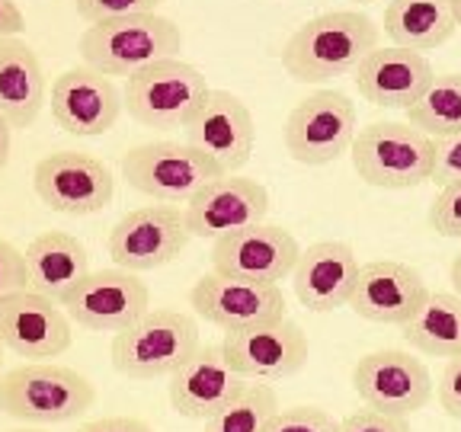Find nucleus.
Segmentation results:
<instances>
[{
	"label": "nucleus",
	"instance_id": "obj_8",
	"mask_svg": "<svg viewBox=\"0 0 461 432\" xmlns=\"http://www.w3.org/2000/svg\"><path fill=\"white\" fill-rule=\"evenodd\" d=\"M356 131V103L339 90H314L288 112L282 141L292 160L304 166H324L353 148Z\"/></svg>",
	"mask_w": 461,
	"mask_h": 432
},
{
	"label": "nucleus",
	"instance_id": "obj_25",
	"mask_svg": "<svg viewBox=\"0 0 461 432\" xmlns=\"http://www.w3.org/2000/svg\"><path fill=\"white\" fill-rule=\"evenodd\" d=\"M45 74L36 51L23 39H0V112L14 129H29L42 112Z\"/></svg>",
	"mask_w": 461,
	"mask_h": 432
},
{
	"label": "nucleus",
	"instance_id": "obj_13",
	"mask_svg": "<svg viewBox=\"0 0 461 432\" xmlns=\"http://www.w3.org/2000/svg\"><path fill=\"white\" fill-rule=\"evenodd\" d=\"M189 302L195 314L221 327L224 333L250 330L285 317V295L276 282H250L238 275H221L215 269L195 282Z\"/></svg>",
	"mask_w": 461,
	"mask_h": 432
},
{
	"label": "nucleus",
	"instance_id": "obj_1",
	"mask_svg": "<svg viewBox=\"0 0 461 432\" xmlns=\"http://www.w3.org/2000/svg\"><path fill=\"white\" fill-rule=\"evenodd\" d=\"M382 29L359 10H330L302 26L282 45V68L298 84H324L359 68L368 51L378 49Z\"/></svg>",
	"mask_w": 461,
	"mask_h": 432
},
{
	"label": "nucleus",
	"instance_id": "obj_31",
	"mask_svg": "<svg viewBox=\"0 0 461 432\" xmlns=\"http://www.w3.org/2000/svg\"><path fill=\"white\" fill-rule=\"evenodd\" d=\"M429 228L442 238L461 240V180L442 186V193L429 205Z\"/></svg>",
	"mask_w": 461,
	"mask_h": 432
},
{
	"label": "nucleus",
	"instance_id": "obj_42",
	"mask_svg": "<svg viewBox=\"0 0 461 432\" xmlns=\"http://www.w3.org/2000/svg\"><path fill=\"white\" fill-rule=\"evenodd\" d=\"M4 349H7V346H4V339H0V374H4Z\"/></svg>",
	"mask_w": 461,
	"mask_h": 432
},
{
	"label": "nucleus",
	"instance_id": "obj_37",
	"mask_svg": "<svg viewBox=\"0 0 461 432\" xmlns=\"http://www.w3.org/2000/svg\"><path fill=\"white\" fill-rule=\"evenodd\" d=\"M77 432H154V429L144 419L135 417H103L77 426Z\"/></svg>",
	"mask_w": 461,
	"mask_h": 432
},
{
	"label": "nucleus",
	"instance_id": "obj_20",
	"mask_svg": "<svg viewBox=\"0 0 461 432\" xmlns=\"http://www.w3.org/2000/svg\"><path fill=\"white\" fill-rule=\"evenodd\" d=\"M426 292L429 288H426L423 275L411 263L372 259V263H362L359 266L353 295H349L346 308H353L362 320H372V324L401 327L423 304Z\"/></svg>",
	"mask_w": 461,
	"mask_h": 432
},
{
	"label": "nucleus",
	"instance_id": "obj_24",
	"mask_svg": "<svg viewBox=\"0 0 461 432\" xmlns=\"http://www.w3.org/2000/svg\"><path fill=\"white\" fill-rule=\"evenodd\" d=\"M23 263H26L29 288L58 304L90 273L86 247L65 230H45L29 240V247L23 250Z\"/></svg>",
	"mask_w": 461,
	"mask_h": 432
},
{
	"label": "nucleus",
	"instance_id": "obj_22",
	"mask_svg": "<svg viewBox=\"0 0 461 432\" xmlns=\"http://www.w3.org/2000/svg\"><path fill=\"white\" fill-rule=\"evenodd\" d=\"M353 74L362 100L372 106L403 109V112L426 94V86L436 77L423 51L401 49V45H391V49L378 45L362 58Z\"/></svg>",
	"mask_w": 461,
	"mask_h": 432
},
{
	"label": "nucleus",
	"instance_id": "obj_3",
	"mask_svg": "<svg viewBox=\"0 0 461 432\" xmlns=\"http://www.w3.org/2000/svg\"><path fill=\"white\" fill-rule=\"evenodd\" d=\"M199 349L195 317L170 308H148L135 324L119 330L109 346L113 368L125 378H170Z\"/></svg>",
	"mask_w": 461,
	"mask_h": 432
},
{
	"label": "nucleus",
	"instance_id": "obj_26",
	"mask_svg": "<svg viewBox=\"0 0 461 432\" xmlns=\"http://www.w3.org/2000/svg\"><path fill=\"white\" fill-rule=\"evenodd\" d=\"M452 0H388L384 36L401 49L432 51L455 36Z\"/></svg>",
	"mask_w": 461,
	"mask_h": 432
},
{
	"label": "nucleus",
	"instance_id": "obj_4",
	"mask_svg": "<svg viewBox=\"0 0 461 432\" xmlns=\"http://www.w3.org/2000/svg\"><path fill=\"white\" fill-rule=\"evenodd\" d=\"M96 400L90 378L55 362H26L0 374V410L23 423H68Z\"/></svg>",
	"mask_w": 461,
	"mask_h": 432
},
{
	"label": "nucleus",
	"instance_id": "obj_43",
	"mask_svg": "<svg viewBox=\"0 0 461 432\" xmlns=\"http://www.w3.org/2000/svg\"><path fill=\"white\" fill-rule=\"evenodd\" d=\"M10 432H45V429H10Z\"/></svg>",
	"mask_w": 461,
	"mask_h": 432
},
{
	"label": "nucleus",
	"instance_id": "obj_36",
	"mask_svg": "<svg viewBox=\"0 0 461 432\" xmlns=\"http://www.w3.org/2000/svg\"><path fill=\"white\" fill-rule=\"evenodd\" d=\"M436 397H439V407L452 419H461V353H455L446 362L439 374V384H436Z\"/></svg>",
	"mask_w": 461,
	"mask_h": 432
},
{
	"label": "nucleus",
	"instance_id": "obj_28",
	"mask_svg": "<svg viewBox=\"0 0 461 432\" xmlns=\"http://www.w3.org/2000/svg\"><path fill=\"white\" fill-rule=\"evenodd\" d=\"M407 122L432 141L461 131V74H436L426 94L407 109Z\"/></svg>",
	"mask_w": 461,
	"mask_h": 432
},
{
	"label": "nucleus",
	"instance_id": "obj_38",
	"mask_svg": "<svg viewBox=\"0 0 461 432\" xmlns=\"http://www.w3.org/2000/svg\"><path fill=\"white\" fill-rule=\"evenodd\" d=\"M26 29V16H23L20 4L16 0H0V39L20 36Z\"/></svg>",
	"mask_w": 461,
	"mask_h": 432
},
{
	"label": "nucleus",
	"instance_id": "obj_40",
	"mask_svg": "<svg viewBox=\"0 0 461 432\" xmlns=\"http://www.w3.org/2000/svg\"><path fill=\"white\" fill-rule=\"evenodd\" d=\"M448 275H452V285H455V292H458V295H461V253L452 259V273H448Z\"/></svg>",
	"mask_w": 461,
	"mask_h": 432
},
{
	"label": "nucleus",
	"instance_id": "obj_19",
	"mask_svg": "<svg viewBox=\"0 0 461 432\" xmlns=\"http://www.w3.org/2000/svg\"><path fill=\"white\" fill-rule=\"evenodd\" d=\"M122 94L94 68H71L51 84V119L77 138H100L119 122Z\"/></svg>",
	"mask_w": 461,
	"mask_h": 432
},
{
	"label": "nucleus",
	"instance_id": "obj_10",
	"mask_svg": "<svg viewBox=\"0 0 461 432\" xmlns=\"http://www.w3.org/2000/svg\"><path fill=\"white\" fill-rule=\"evenodd\" d=\"M32 186L42 205L61 215H96L115 199L113 170L84 151H55L42 158L32 173Z\"/></svg>",
	"mask_w": 461,
	"mask_h": 432
},
{
	"label": "nucleus",
	"instance_id": "obj_6",
	"mask_svg": "<svg viewBox=\"0 0 461 432\" xmlns=\"http://www.w3.org/2000/svg\"><path fill=\"white\" fill-rule=\"evenodd\" d=\"M212 86L183 58H164L125 80L122 109L148 129H183Z\"/></svg>",
	"mask_w": 461,
	"mask_h": 432
},
{
	"label": "nucleus",
	"instance_id": "obj_14",
	"mask_svg": "<svg viewBox=\"0 0 461 432\" xmlns=\"http://www.w3.org/2000/svg\"><path fill=\"white\" fill-rule=\"evenodd\" d=\"M186 144L202 151L221 173H238L247 166L257 148V125L240 96L228 90H209L186 125Z\"/></svg>",
	"mask_w": 461,
	"mask_h": 432
},
{
	"label": "nucleus",
	"instance_id": "obj_44",
	"mask_svg": "<svg viewBox=\"0 0 461 432\" xmlns=\"http://www.w3.org/2000/svg\"><path fill=\"white\" fill-rule=\"evenodd\" d=\"M353 4H375V0H353Z\"/></svg>",
	"mask_w": 461,
	"mask_h": 432
},
{
	"label": "nucleus",
	"instance_id": "obj_5",
	"mask_svg": "<svg viewBox=\"0 0 461 432\" xmlns=\"http://www.w3.org/2000/svg\"><path fill=\"white\" fill-rule=\"evenodd\" d=\"M349 151L359 180L375 189H417L432 180L436 141L411 122H368Z\"/></svg>",
	"mask_w": 461,
	"mask_h": 432
},
{
	"label": "nucleus",
	"instance_id": "obj_41",
	"mask_svg": "<svg viewBox=\"0 0 461 432\" xmlns=\"http://www.w3.org/2000/svg\"><path fill=\"white\" fill-rule=\"evenodd\" d=\"M452 14H455V26L461 29V0H452Z\"/></svg>",
	"mask_w": 461,
	"mask_h": 432
},
{
	"label": "nucleus",
	"instance_id": "obj_7",
	"mask_svg": "<svg viewBox=\"0 0 461 432\" xmlns=\"http://www.w3.org/2000/svg\"><path fill=\"white\" fill-rule=\"evenodd\" d=\"M193 240L183 205L154 202L141 209L125 212L113 224L106 238V250L119 269L129 273H151L180 256Z\"/></svg>",
	"mask_w": 461,
	"mask_h": 432
},
{
	"label": "nucleus",
	"instance_id": "obj_17",
	"mask_svg": "<svg viewBox=\"0 0 461 432\" xmlns=\"http://www.w3.org/2000/svg\"><path fill=\"white\" fill-rule=\"evenodd\" d=\"M71 317L51 298L32 288L0 298V339L20 359H58L71 349Z\"/></svg>",
	"mask_w": 461,
	"mask_h": 432
},
{
	"label": "nucleus",
	"instance_id": "obj_35",
	"mask_svg": "<svg viewBox=\"0 0 461 432\" xmlns=\"http://www.w3.org/2000/svg\"><path fill=\"white\" fill-rule=\"evenodd\" d=\"M20 288H29L23 250H16L10 240L0 238V298L14 295V292H20Z\"/></svg>",
	"mask_w": 461,
	"mask_h": 432
},
{
	"label": "nucleus",
	"instance_id": "obj_16",
	"mask_svg": "<svg viewBox=\"0 0 461 432\" xmlns=\"http://www.w3.org/2000/svg\"><path fill=\"white\" fill-rule=\"evenodd\" d=\"M302 247L295 234L279 224H250L230 230L212 244V269L221 275H238L250 282H276L292 275Z\"/></svg>",
	"mask_w": 461,
	"mask_h": 432
},
{
	"label": "nucleus",
	"instance_id": "obj_34",
	"mask_svg": "<svg viewBox=\"0 0 461 432\" xmlns=\"http://www.w3.org/2000/svg\"><path fill=\"white\" fill-rule=\"evenodd\" d=\"M461 180V131L448 138H436V158H432V183Z\"/></svg>",
	"mask_w": 461,
	"mask_h": 432
},
{
	"label": "nucleus",
	"instance_id": "obj_15",
	"mask_svg": "<svg viewBox=\"0 0 461 432\" xmlns=\"http://www.w3.org/2000/svg\"><path fill=\"white\" fill-rule=\"evenodd\" d=\"M221 349L240 378L250 382H282L304 368L311 353L308 333L288 320V314L273 324H259L250 330L224 333Z\"/></svg>",
	"mask_w": 461,
	"mask_h": 432
},
{
	"label": "nucleus",
	"instance_id": "obj_33",
	"mask_svg": "<svg viewBox=\"0 0 461 432\" xmlns=\"http://www.w3.org/2000/svg\"><path fill=\"white\" fill-rule=\"evenodd\" d=\"M337 432H411V419L391 417V413H384V410L366 407V410H356L346 419H339Z\"/></svg>",
	"mask_w": 461,
	"mask_h": 432
},
{
	"label": "nucleus",
	"instance_id": "obj_30",
	"mask_svg": "<svg viewBox=\"0 0 461 432\" xmlns=\"http://www.w3.org/2000/svg\"><path fill=\"white\" fill-rule=\"evenodd\" d=\"M339 423L321 407H285L276 410L267 432H337Z\"/></svg>",
	"mask_w": 461,
	"mask_h": 432
},
{
	"label": "nucleus",
	"instance_id": "obj_29",
	"mask_svg": "<svg viewBox=\"0 0 461 432\" xmlns=\"http://www.w3.org/2000/svg\"><path fill=\"white\" fill-rule=\"evenodd\" d=\"M279 410V397L267 382H244V388L205 419V432H267Z\"/></svg>",
	"mask_w": 461,
	"mask_h": 432
},
{
	"label": "nucleus",
	"instance_id": "obj_11",
	"mask_svg": "<svg viewBox=\"0 0 461 432\" xmlns=\"http://www.w3.org/2000/svg\"><path fill=\"white\" fill-rule=\"evenodd\" d=\"M61 308L84 330L119 333L151 308V292L138 279V273L119 266L100 269V273H86L61 298Z\"/></svg>",
	"mask_w": 461,
	"mask_h": 432
},
{
	"label": "nucleus",
	"instance_id": "obj_32",
	"mask_svg": "<svg viewBox=\"0 0 461 432\" xmlns=\"http://www.w3.org/2000/svg\"><path fill=\"white\" fill-rule=\"evenodd\" d=\"M164 0H74L77 16L86 22L119 20V16H138V14H158Z\"/></svg>",
	"mask_w": 461,
	"mask_h": 432
},
{
	"label": "nucleus",
	"instance_id": "obj_23",
	"mask_svg": "<svg viewBox=\"0 0 461 432\" xmlns=\"http://www.w3.org/2000/svg\"><path fill=\"white\" fill-rule=\"evenodd\" d=\"M359 256L343 240H317L308 250H302L295 269H292V285H295L298 302L314 314H330L349 304L356 275H359Z\"/></svg>",
	"mask_w": 461,
	"mask_h": 432
},
{
	"label": "nucleus",
	"instance_id": "obj_2",
	"mask_svg": "<svg viewBox=\"0 0 461 432\" xmlns=\"http://www.w3.org/2000/svg\"><path fill=\"white\" fill-rule=\"evenodd\" d=\"M183 32L173 20L160 14L119 16V20L90 22L80 36V58L86 68L106 74V77H125L144 71L154 61L180 58Z\"/></svg>",
	"mask_w": 461,
	"mask_h": 432
},
{
	"label": "nucleus",
	"instance_id": "obj_12",
	"mask_svg": "<svg viewBox=\"0 0 461 432\" xmlns=\"http://www.w3.org/2000/svg\"><path fill=\"white\" fill-rule=\"evenodd\" d=\"M353 388L359 400L391 417L411 419L432 400V374L417 356L403 349H378L356 362Z\"/></svg>",
	"mask_w": 461,
	"mask_h": 432
},
{
	"label": "nucleus",
	"instance_id": "obj_21",
	"mask_svg": "<svg viewBox=\"0 0 461 432\" xmlns=\"http://www.w3.org/2000/svg\"><path fill=\"white\" fill-rule=\"evenodd\" d=\"M244 388V378L230 365L221 346H202L170 374L167 397L186 419H209Z\"/></svg>",
	"mask_w": 461,
	"mask_h": 432
},
{
	"label": "nucleus",
	"instance_id": "obj_27",
	"mask_svg": "<svg viewBox=\"0 0 461 432\" xmlns=\"http://www.w3.org/2000/svg\"><path fill=\"white\" fill-rule=\"evenodd\" d=\"M401 337L423 356L452 359L461 353V295L458 292H426L411 320L401 324Z\"/></svg>",
	"mask_w": 461,
	"mask_h": 432
},
{
	"label": "nucleus",
	"instance_id": "obj_39",
	"mask_svg": "<svg viewBox=\"0 0 461 432\" xmlns=\"http://www.w3.org/2000/svg\"><path fill=\"white\" fill-rule=\"evenodd\" d=\"M10 141H14V125L4 112H0V173L10 164Z\"/></svg>",
	"mask_w": 461,
	"mask_h": 432
},
{
	"label": "nucleus",
	"instance_id": "obj_18",
	"mask_svg": "<svg viewBox=\"0 0 461 432\" xmlns=\"http://www.w3.org/2000/svg\"><path fill=\"white\" fill-rule=\"evenodd\" d=\"M193 238L218 240L269 215V189L238 173H221L183 205Z\"/></svg>",
	"mask_w": 461,
	"mask_h": 432
},
{
	"label": "nucleus",
	"instance_id": "obj_9",
	"mask_svg": "<svg viewBox=\"0 0 461 432\" xmlns=\"http://www.w3.org/2000/svg\"><path fill=\"white\" fill-rule=\"evenodd\" d=\"M122 176L148 199L186 205L205 183L221 176V170L186 141H148L122 158Z\"/></svg>",
	"mask_w": 461,
	"mask_h": 432
}]
</instances>
